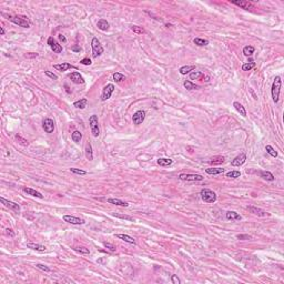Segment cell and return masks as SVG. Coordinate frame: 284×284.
Listing matches in <instances>:
<instances>
[{
  "instance_id": "6da1fadb",
  "label": "cell",
  "mask_w": 284,
  "mask_h": 284,
  "mask_svg": "<svg viewBox=\"0 0 284 284\" xmlns=\"http://www.w3.org/2000/svg\"><path fill=\"white\" fill-rule=\"evenodd\" d=\"M89 125L91 129V133L94 138H98L100 136V129H99V120H98L97 114H92L89 118Z\"/></svg>"
},
{
  "instance_id": "7a4b0ae2",
  "label": "cell",
  "mask_w": 284,
  "mask_h": 284,
  "mask_svg": "<svg viewBox=\"0 0 284 284\" xmlns=\"http://www.w3.org/2000/svg\"><path fill=\"white\" fill-rule=\"evenodd\" d=\"M281 85H282V81H281V78L277 76L275 77L274 81L272 83V99L273 101L279 102V96H280V90H281Z\"/></svg>"
},
{
  "instance_id": "3957f363",
  "label": "cell",
  "mask_w": 284,
  "mask_h": 284,
  "mask_svg": "<svg viewBox=\"0 0 284 284\" xmlns=\"http://www.w3.org/2000/svg\"><path fill=\"white\" fill-rule=\"evenodd\" d=\"M200 194H201V199L205 203H214L217 201V194L210 189H202Z\"/></svg>"
},
{
  "instance_id": "277c9868",
  "label": "cell",
  "mask_w": 284,
  "mask_h": 284,
  "mask_svg": "<svg viewBox=\"0 0 284 284\" xmlns=\"http://www.w3.org/2000/svg\"><path fill=\"white\" fill-rule=\"evenodd\" d=\"M91 47H92V57L93 58H98L99 56H101L103 53V48H102L100 41L96 37L92 38V40H91Z\"/></svg>"
},
{
  "instance_id": "5b68a950",
  "label": "cell",
  "mask_w": 284,
  "mask_h": 284,
  "mask_svg": "<svg viewBox=\"0 0 284 284\" xmlns=\"http://www.w3.org/2000/svg\"><path fill=\"white\" fill-rule=\"evenodd\" d=\"M9 18H10V20H11L13 24H18L19 27L29 28V27H30V24H31V22H30V21H29V20H28L26 17L15 16V17H9Z\"/></svg>"
},
{
  "instance_id": "8992f818",
  "label": "cell",
  "mask_w": 284,
  "mask_h": 284,
  "mask_svg": "<svg viewBox=\"0 0 284 284\" xmlns=\"http://www.w3.org/2000/svg\"><path fill=\"white\" fill-rule=\"evenodd\" d=\"M113 91H114V86H113L112 83H108V85L103 88V90H102V94H101L102 101H107L108 99H110L113 93Z\"/></svg>"
},
{
  "instance_id": "52a82bcc",
  "label": "cell",
  "mask_w": 284,
  "mask_h": 284,
  "mask_svg": "<svg viewBox=\"0 0 284 284\" xmlns=\"http://www.w3.org/2000/svg\"><path fill=\"white\" fill-rule=\"evenodd\" d=\"M179 179L182 181H202L203 176L201 174H189V173H182L179 175Z\"/></svg>"
},
{
  "instance_id": "ba28073f",
  "label": "cell",
  "mask_w": 284,
  "mask_h": 284,
  "mask_svg": "<svg viewBox=\"0 0 284 284\" xmlns=\"http://www.w3.org/2000/svg\"><path fill=\"white\" fill-rule=\"evenodd\" d=\"M0 201H1V203L4 204L6 208H9L10 210H12L13 212H16V213H19L20 212V205L19 204H17V203L12 202V201H9V200H6L4 198H0Z\"/></svg>"
},
{
  "instance_id": "9c48e42d",
  "label": "cell",
  "mask_w": 284,
  "mask_h": 284,
  "mask_svg": "<svg viewBox=\"0 0 284 284\" xmlns=\"http://www.w3.org/2000/svg\"><path fill=\"white\" fill-rule=\"evenodd\" d=\"M48 44L50 46L51 50L53 51L55 53H61V52H62L61 44H59V43L57 42V40L53 39V37H49V38H48Z\"/></svg>"
},
{
  "instance_id": "30bf717a",
  "label": "cell",
  "mask_w": 284,
  "mask_h": 284,
  "mask_svg": "<svg viewBox=\"0 0 284 284\" xmlns=\"http://www.w3.org/2000/svg\"><path fill=\"white\" fill-rule=\"evenodd\" d=\"M62 219L65 222H68V223H71V224H77V225L86 223V221L83 219L77 218V217H73V215H63Z\"/></svg>"
},
{
  "instance_id": "8fae6325",
  "label": "cell",
  "mask_w": 284,
  "mask_h": 284,
  "mask_svg": "<svg viewBox=\"0 0 284 284\" xmlns=\"http://www.w3.org/2000/svg\"><path fill=\"white\" fill-rule=\"evenodd\" d=\"M42 127H43V130H44L47 133H52L53 132V130H55V122H53L52 119L47 118V119L43 120Z\"/></svg>"
},
{
  "instance_id": "7c38bea8",
  "label": "cell",
  "mask_w": 284,
  "mask_h": 284,
  "mask_svg": "<svg viewBox=\"0 0 284 284\" xmlns=\"http://www.w3.org/2000/svg\"><path fill=\"white\" fill-rule=\"evenodd\" d=\"M144 118H145V112L144 111H142V110H139V111H136L134 114H133L132 117V121L133 123L136 125H141L142 122L144 121Z\"/></svg>"
},
{
  "instance_id": "4fadbf2b",
  "label": "cell",
  "mask_w": 284,
  "mask_h": 284,
  "mask_svg": "<svg viewBox=\"0 0 284 284\" xmlns=\"http://www.w3.org/2000/svg\"><path fill=\"white\" fill-rule=\"evenodd\" d=\"M68 77L71 79V81L73 82V83H77V85H83V83H85V79H83V77H82L79 72H77V71L71 72Z\"/></svg>"
},
{
  "instance_id": "5bb4252c",
  "label": "cell",
  "mask_w": 284,
  "mask_h": 284,
  "mask_svg": "<svg viewBox=\"0 0 284 284\" xmlns=\"http://www.w3.org/2000/svg\"><path fill=\"white\" fill-rule=\"evenodd\" d=\"M248 210L251 212L252 214H254V215H257V217H268L270 214L266 212V211H264L263 209H260V208H257V206H248Z\"/></svg>"
},
{
  "instance_id": "9a60e30c",
  "label": "cell",
  "mask_w": 284,
  "mask_h": 284,
  "mask_svg": "<svg viewBox=\"0 0 284 284\" xmlns=\"http://www.w3.org/2000/svg\"><path fill=\"white\" fill-rule=\"evenodd\" d=\"M245 161H246V156H245V153H240L239 156H235V158L232 160L231 164H232L233 167H240V165H242V164H244Z\"/></svg>"
},
{
  "instance_id": "2e32d148",
  "label": "cell",
  "mask_w": 284,
  "mask_h": 284,
  "mask_svg": "<svg viewBox=\"0 0 284 284\" xmlns=\"http://www.w3.org/2000/svg\"><path fill=\"white\" fill-rule=\"evenodd\" d=\"M190 79L191 80H201V81H209V77H206L205 74L200 72V71H193L192 73H190Z\"/></svg>"
},
{
  "instance_id": "e0dca14e",
  "label": "cell",
  "mask_w": 284,
  "mask_h": 284,
  "mask_svg": "<svg viewBox=\"0 0 284 284\" xmlns=\"http://www.w3.org/2000/svg\"><path fill=\"white\" fill-rule=\"evenodd\" d=\"M53 68L55 69H57L58 71H67L69 70V69H77V67L73 66V65H71V63H68V62H62V63H59V65H53Z\"/></svg>"
},
{
  "instance_id": "ac0fdd59",
  "label": "cell",
  "mask_w": 284,
  "mask_h": 284,
  "mask_svg": "<svg viewBox=\"0 0 284 284\" xmlns=\"http://www.w3.org/2000/svg\"><path fill=\"white\" fill-rule=\"evenodd\" d=\"M231 2L235 4V6H239L242 9H253V4L250 1H246V0H240V1L239 0H233Z\"/></svg>"
},
{
  "instance_id": "d6986e66",
  "label": "cell",
  "mask_w": 284,
  "mask_h": 284,
  "mask_svg": "<svg viewBox=\"0 0 284 284\" xmlns=\"http://www.w3.org/2000/svg\"><path fill=\"white\" fill-rule=\"evenodd\" d=\"M225 217L229 221H241L242 220V217L235 211H228Z\"/></svg>"
},
{
  "instance_id": "ffe728a7",
  "label": "cell",
  "mask_w": 284,
  "mask_h": 284,
  "mask_svg": "<svg viewBox=\"0 0 284 284\" xmlns=\"http://www.w3.org/2000/svg\"><path fill=\"white\" fill-rule=\"evenodd\" d=\"M22 191H24V192H26L27 194L32 195V197H36V198H39V199H42V198H43V195L41 194L40 192H38V191L33 190V189H31V188L24 187V188H22Z\"/></svg>"
},
{
  "instance_id": "44dd1931",
  "label": "cell",
  "mask_w": 284,
  "mask_h": 284,
  "mask_svg": "<svg viewBox=\"0 0 284 284\" xmlns=\"http://www.w3.org/2000/svg\"><path fill=\"white\" fill-rule=\"evenodd\" d=\"M116 237H117L118 239L122 240V241L127 242V243H130V244H136V240H134L133 237H130V235H128V234H117Z\"/></svg>"
},
{
  "instance_id": "7402d4cb",
  "label": "cell",
  "mask_w": 284,
  "mask_h": 284,
  "mask_svg": "<svg viewBox=\"0 0 284 284\" xmlns=\"http://www.w3.org/2000/svg\"><path fill=\"white\" fill-rule=\"evenodd\" d=\"M97 26H98V28L100 29V30H102V31H107V30H109V28H110V24H109V22L107 21L105 19H100L99 21H98V24H97Z\"/></svg>"
},
{
  "instance_id": "603a6c76",
  "label": "cell",
  "mask_w": 284,
  "mask_h": 284,
  "mask_svg": "<svg viewBox=\"0 0 284 284\" xmlns=\"http://www.w3.org/2000/svg\"><path fill=\"white\" fill-rule=\"evenodd\" d=\"M108 202L111 203V204H114V205H118V206H125V208H127V206L129 205L128 202H125V201H121V200H119V199H113V198L108 199Z\"/></svg>"
},
{
  "instance_id": "cb8c5ba5",
  "label": "cell",
  "mask_w": 284,
  "mask_h": 284,
  "mask_svg": "<svg viewBox=\"0 0 284 284\" xmlns=\"http://www.w3.org/2000/svg\"><path fill=\"white\" fill-rule=\"evenodd\" d=\"M233 107L235 108V110H237V112L241 114L242 117H246V110L244 109V107H243V105H242L240 102L235 101L233 103Z\"/></svg>"
},
{
  "instance_id": "d4e9b609",
  "label": "cell",
  "mask_w": 284,
  "mask_h": 284,
  "mask_svg": "<svg viewBox=\"0 0 284 284\" xmlns=\"http://www.w3.org/2000/svg\"><path fill=\"white\" fill-rule=\"evenodd\" d=\"M27 248L31 250H36V251H46V246L38 243H27Z\"/></svg>"
},
{
  "instance_id": "484cf974",
  "label": "cell",
  "mask_w": 284,
  "mask_h": 284,
  "mask_svg": "<svg viewBox=\"0 0 284 284\" xmlns=\"http://www.w3.org/2000/svg\"><path fill=\"white\" fill-rule=\"evenodd\" d=\"M86 158L89 161H92L93 160V152H92V147H91V143L90 142H87L86 144Z\"/></svg>"
},
{
  "instance_id": "4316f807",
  "label": "cell",
  "mask_w": 284,
  "mask_h": 284,
  "mask_svg": "<svg viewBox=\"0 0 284 284\" xmlns=\"http://www.w3.org/2000/svg\"><path fill=\"white\" fill-rule=\"evenodd\" d=\"M205 172L208 174H211V175L221 174V173L224 172V169H222V168H209V169L205 170Z\"/></svg>"
},
{
  "instance_id": "83f0119b",
  "label": "cell",
  "mask_w": 284,
  "mask_h": 284,
  "mask_svg": "<svg viewBox=\"0 0 284 284\" xmlns=\"http://www.w3.org/2000/svg\"><path fill=\"white\" fill-rule=\"evenodd\" d=\"M87 103H88V100H87L86 98H83V99H81V100L74 102L73 107L74 108H77V109H85V108L87 107Z\"/></svg>"
},
{
  "instance_id": "f1b7e54d",
  "label": "cell",
  "mask_w": 284,
  "mask_h": 284,
  "mask_svg": "<svg viewBox=\"0 0 284 284\" xmlns=\"http://www.w3.org/2000/svg\"><path fill=\"white\" fill-rule=\"evenodd\" d=\"M260 175L262 179L266 180V181H274V175L268 171H261Z\"/></svg>"
},
{
  "instance_id": "f546056e",
  "label": "cell",
  "mask_w": 284,
  "mask_h": 284,
  "mask_svg": "<svg viewBox=\"0 0 284 284\" xmlns=\"http://www.w3.org/2000/svg\"><path fill=\"white\" fill-rule=\"evenodd\" d=\"M173 163V160L172 159H168V158H161L158 160V164L162 165V167H169Z\"/></svg>"
},
{
  "instance_id": "4dcf8cb0",
  "label": "cell",
  "mask_w": 284,
  "mask_h": 284,
  "mask_svg": "<svg viewBox=\"0 0 284 284\" xmlns=\"http://www.w3.org/2000/svg\"><path fill=\"white\" fill-rule=\"evenodd\" d=\"M225 161V158L224 156H213L212 159H211V161H210V163L211 164H222L223 162Z\"/></svg>"
},
{
  "instance_id": "1f68e13d",
  "label": "cell",
  "mask_w": 284,
  "mask_h": 284,
  "mask_svg": "<svg viewBox=\"0 0 284 284\" xmlns=\"http://www.w3.org/2000/svg\"><path fill=\"white\" fill-rule=\"evenodd\" d=\"M71 139H72V141H73V142H76V143H79V142L81 141V139H82V133L80 132V131H73V132H72V134H71Z\"/></svg>"
},
{
  "instance_id": "d6a6232c",
  "label": "cell",
  "mask_w": 284,
  "mask_h": 284,
  "mask_svg": "<svg viewBox=\"0 0 284 284\" xmlns=\"http://www.w3.org/2000/svg\"><path fill=\"white\" fill-rule=\"evenodd\" d=\"M183 86H184V88H185V89H188V90H198V89H200V87L197 86L195 83H193V82H191V81H184Z\"/></svg>"
},
{
  "instance_id": "836d02e7",
  "label": "cell",
  "mask_w": 284,
  "mask_h": 284,
  "mask_svg": "<svg viewBox=\"0 0 284 284\" xmlns=\"http://www.w3.org/2000/svg\"><path fill=\"white\" fill-rule=\"evenodd\" d=\"M193 42H194L197 46H199V47H203V46H208V44H209V40L202 39V38H195V39L193 40Z\"/></svg>"
},
{
  "instance_id": "e575fe53",
  "label": "cell",
  "mask_w": 284,
  "mask_h": 284,
  "mask_svg": "<svg viewBox=\"0 0 284 284\" xmlns=\"http://www.w3.org/2000/svg\"><path fill=\"white\" fill-rule=\"evenodd\" d=\"M195 69V66H184L182 68H180V73L181 74H187L189 73L190 71H193Z\"/></svg>"
},
{
  "instance_id": "d590c367",
  "label": "cell",
  "mask_w": 284,
  "mask_h": 284,
  "mask_svg": "<svg viewBox=\"0 0 284 284\" xmlns=\"http://www.w3.org/2000/svg\"><path fill=\"white\" fill-rule=\"evenodd\" d=\"M243 53H244V56H246V57L252 56L253 53H254V47H252V46H245V47L243 48Z\"/></svg>"
},
{
  "instance_id": "8d00e7d4",
  "label": "cell",
  "mask_w": 284,
  "mask_h": 284,
  "mask_svg": "<svg viewBox=\"0 0 284 284\" xmlns=\"http://www.w3.org/2000/svg\"><path fill=\"white\" fill-rule=\"evenodd\" d=\"M113 80L116 82H122L125 80V77L122 73H120V72H114L113 73Z\"/></svg>"
},
{
  "instance_id": "74e56055",
  "label": "cell",
  "mask_w": 284,
  "mask_h": 284,
  "mask_svg": "<svg viewBox=\"0 0 284 284\" xmlns=\"http://www.w3.org/2000/svg\"><path fill=\"white\" fill-rule=\"evenodd\" d=\"M226 178H232V179H237V178H240L241 176V172L240 171H237V170H234V171H230L226 173Z\"/></svg>"
},
{
  "instance_id": "f35d334b",
  "label": "cell",
  "mask_w": 284,
  "mask_h": 284,
  "mask_svg": "<svg viewBox=\"0 0 284 284\" xmlns=\"http://www.w3.org/2000/svg\"><path fill=\"white\" fill-rule=\"evenodd\" d=\"M254 67H255V62L251 61V62L244 63V65L242 66V70H243V71H250V70H252Z\"/></svg>"
},
{
  "instance_id": "ab89813d",
  "label": "cell",
  "mask_w": 284,
  "mask_h": 284,
  "mask_svg": "<svg viewBox=\"0 0 284 284\" xmlns=\"http://www.w3.org/2000/svg\"><path fill=\"white\" fill-rule=\"evenodd\" d=\"M131 30L133 32H136L138 35H143L145 33V30H144L142 27H139V26H131Z\"/></svg>"
},
{
  "instance_id": "60d3db41",
  "label": "cell",
  "mask_w": 284,
  "mask_h": 284,
  "mask_svg": "<svg viewBox=\"0 0 284 284\" xmlns=\"http://www.w3.org/2000/svg\"><path fill=\"white\" fill-rule=\"evenodd\" d=\"M265 150H266V152H268L270 156H272L273 158H276V156H277V152H276L275 150H274V149L271 147V145H268H268L265 147Z\"/></svg>"
},
{
  "instance_id": "b9f144b4",
  "label": "cell",
  "mask_w": 284,
  "mask_h": 284,
  "mask_svg": "<svg viewBox=\"0 0 284 284\" xmlns=\"http://www.w3.org/2000/svg\"><path fill=\"white\" fill-rule=\"evenodd\" d=\"M113 217H117L119 219H122V220H127V221H133L132 217H129V215H123V214H118V213H113Z\"/></svg>"
},
{
  "instance_id": "7bdbcfd3",
  "label": "cell",
  "mask_w": 284,
  "mask_h": 284,
  "mask_svg": "<svg viewBox=\"0 0 284 284\" xmlns=\"http://www.w3.org/2000/svg\"><path fill=\"white\" fill-rule=\"evenodd\" d=\"M16 140L18 141V142H19V143L21 144V145H24V147H27L28 144H29V142H28V141L26 140V139H24L22 136H18V134L16 136Z\"/></svg>"
},
{
  "instance_id": "ee69618b",
  "label": "cell",
  "mask_w": 284,
  "mask_h": 284,
  "mask_svg": "<svg viewBox=\"0 0 284 284\" xmlns=\"http://www.w3.org/2000/svg\"><path fill=\"white\" fill-rule=\"evenodd\" d=\"M70 171L72 172V173H74V174H79V175H85L87 174L86 171H83V170H80V169H76V168H70Z\"/></svg>"
},
{
  "instance_id": "f6af8a7d",
  "label": "cell",
  "mask_w": 284,
  "mask_h": 284,
  "mask_svg": "<svg viewBox=\"0 0 284 284\" xmlns=\"http://www.w3.org/2000/svg\"><path fill=\"white\" fill-rule=\"evenodd\" d=\"M74 250L79 253H82V254H89L90 253L89 249H87V248H85V246H79V248H76Z\"/></svg>"
},
{
  "instance_id": "bcb514c9",
  "label": "cell",
  "mask_w": 284,
  "mask_h": 284,
  "mask_svg": "<svg viewBox=\"0 0 284 284\" xmlns=\"http://www.w3.org/2000/svg\"><path fill=\"white\" fill-rule=\"evenodd\" d=\"M36 268H40V270H42V271H44V272H50L51 268H48L47 265H43V264H36Z\"/></svg>"
},
{
  "instance_id": "7dc6e473",
  "label": "cell",
  "mask_w": 284,
  "mask_h": 284,
  "mask_svg": "<svg viewBox=\"0 0 284 284\" xmlns=\"http://www.w3.org/2000/svg\"><path fill=\"white\" fill-rule=\"evenodd\" d=\"M44 74L48 76L49 78H51L52 80H57V79H58V76L55 73H52V72H50V71H44Z\"/></svg>"
},
{
  "instance_id": "c3c4849f",
  "label": "cell",
  "mask_w": 284,
  "mask_h": 284,
  "mask_svg": "<svg viewBox=\"0 0 284 284\" xmlns=\"http://www.w3.org/2000/svg\"><path fill=\"white\" fill-rule=\"evenodd\" d=\"M103 245H105V248L109 249L110 251H111V252H114V251L117 250V249H116V246H114V245H113V244H110V243H107V242H105V243H103Z\"/></svg>"
},
{
  "instance_id": "681fc988",
  "label": "cell",
  "mask_w": 284,
  "mask_h": 284,
  "mask_svg": "<svg viewBox=\"0 0 284 284\" xmlns=\"http://www.w3.org/2000/svg\"><path fill=\"white\" fill-rule=\"evenodd\" d=\"M80 63L81 65H85V66H90L91 65V59H89V58H85V59H82L81 61H80Z\"/></svg>"
},
{
  "instance_id": "f907efd6",
  "label": "cell",
  "mask_w": 284,
  "mask_h": 284,
  "mask_svg": "<svg viewBox=\"0 0 284 284\" xmlns=\"http://www.w3.org/2000/svg\"><path fill=\"white\" fill-rule=\"evenodd\" d=\"M171 281L173 284H180L181 283V281H180V279L178 277V275H172L171 276Z\"/></svg>"
},
{
  "instance_id": "816d5d0a",
  "label": "cell",
  "mask_w": 284,
  "mask_h": 284,
  "mask_svg": "<svg viewBox=\"0 0 284 284\" xmlns=\"http://www.w3.org/2000/svg\"><path fill=\"white\" fill-rule=\"evenodd\" d=\"M237 237L239 240H250V239H251V237H250V235H246V234H239Z\"/></svg>"
},
{
  "instance_id": "f5cc1de1",
  "label": "cell",
  "mask_w": 284,
  "mask_h": 284,
  "mask_svg": "<svg viewBox=\"0 0 284 284\" xmlns=\"http://www.w3.org/2000/svg\"><path fill=\"white\" fill-rule=\"evenodd\" d=\"M6 231H7V234H8V235H10V237H15V232H12L11 229H7Z\"/></svg>"
},
{
  "instance_id": "db71d44e",
  "label": "cell",
  "mask_w": 284,
  "mask_h": 284,
  "mask_svg": "<svg viewBox=\"0 0 284 284\" xmlns=\"http://www.w3.org/2000/svg\"><path fill=\"white\" fill-rule=\"evenodd\" d=\"M59 39H60V41H62V42H67V39L66 37L62 35H59Z\"/></svg>"
},
{
  "instance_id": "11a10c76",
  "label": "cell",
  "mask_w": 284,
  "mask_h": 284,
  "mask_svg": "<svg viewBox=\"0 0 284 284\" xmlns=\"http://www.w3.org/2000/svg\"><path fill=\"white\" fill-rule=\"evenodd\" d=\"M27 58H30V57H38V53H32V55H26Z\"/></svg>"
},
{
  "instance_id": "9f6ffc18",
  "label": "cell",
  "mask_w": 284,
  "mask_h": 284,
  "mask_svg": "<svg viewBox=\"0 0 284 284\" xmlns=\"http://www.w3.org/2000/svg\"><path fill=\"white\" fill-rule=\"evenodd\" d=\"M0 33H1V36H4V27H0Z\"/></svg>"
},
{
  "instance_id": "6f0895ef",
  "label": "cell",
  "mask_w": 284,
  "mask_h": 284,
  "mask_svg": "<svg viewBox=\"0 0 284 284\" xmlns=\"http://www.w3.org/2000/svg\"><path fill=\"white\" fill-rule=\"evenodd\" d=\"M72 50H73V51H81V48H78V47H73V48H72Z\"/></svg>"
}]
</instances>
